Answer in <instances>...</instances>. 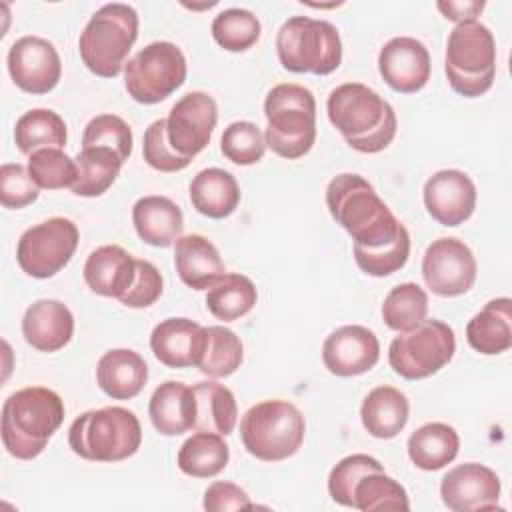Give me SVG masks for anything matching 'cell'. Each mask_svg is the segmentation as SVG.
<instances>
[{
	"label": "cell",
	"mask_w": 512,
	"mask_h": 512,
	"mask_svg": "<svg viewBox=\"0 0 512 512\" xmlns=\"http://www.w3.org/2000/svg\"><path fill=\"white\" fill-rule=\"evenodd\" d=\"M326 206L354 240V260L362 272L384 278L408 262L410 234L366 178L352 172L334 176L326 186Z\"/></svg>",
	"instance_id": "6da1fadb"
},
{
	"label": "cell",
	"mask_w": 512,
	"mask_h": 512,
	"mask_svg": "<svg viewBox=\"0 0 512 512\" xmlns=\"http://www.w3.org/2000/svg\"><path fill=\"white\" fill-rule=\"evenodd\" d=\"M326 112L332 126L356 152H382L396 136L398 120L394 108L362 82L336 86L328 94Z\"/></svg>",
	"instance_id": "7a4b0ae2"
},
{
	"label": "cell",
	"mask_w": 512,
	"mask_h": 512,
	"mask_svg": "<svg viewBox=\"0 0 512 512\" xmlns=\"http://www.w3.org/2000/svg\"><path fill=\"white\" fill-rule=\"evenodd\" d=\"M64 422L62 398L44 386L16 390L2 406V444L18 460L40 456Z\"/></svg>",
	"instance_id": "3957f363"
},
{
	"label": "cell",
	"mask_w": 512,
	"mask_h": 512,
	"mask_svg": "<svg viewBox=\"0 0 512 512\" xmlns=\"http://www.w3.org/2000/svg\"><path fill=\"white\" fill-rule=\"evenodd\" d=\"M266 146L286 160L302 158L316 140V98L300 84H276L264 100Z\"/></svg>",
	"instance_id": "277c9868"
},
{
	"label": "cell",
	"mask_w": 512,
	"mask_h": 512,
	"mask_svg": "<svg viewBox=\"0 0 512 512\" xmlns=\"http://www.w3.org/2000/svg\"><path fill=\"white\" fill-rule=\"evenodd\" d=\"M138 38V12L130 4L110 2L100 6L78 38L84 66L100 78H116Z\"/></svg>",
	"instance_id": "5b68a950"
},
{
	"label": "cell",
	"mask_w": 512,
	"mask_h": 512,
	"mask_svg": "<svg viewBox=\"0 0 512 512\" xmlns=\"http://www.w3.org/2000/svg\"><path fill=\"white\" fill-rule=\"evenodd\" d=\"M142 426L134 412L106 406L80 414L68 430L70 450L92 462H120L138 452Z\"/></svg>",
	"instance_id": "8992f818"
},
{
	"label": "cell",
	"mask_w": 512,
	"mask_h": 512,
	"mask_svg": "<svg viewBox=\"0 0 512 512\" xmlns=\"http://www.w3.org/2000/svg\"><path fill=\"white\" fill-rule=\"evenodd\" d=\"M444 70L460 96L486 94L496 76V42L490 28L478 20L456 24L448 34Z\"/></svg>",
	"instance_id": "52a82bcc"
},
{
	"label": "cell",
	"mask_w": 512,
	"mask_h": 512,
	"mask_svg": "<svg viewBox=\"0 0 512 512\" xmlns=\"http://www.w3.org/2000/svg\"><path fill=\"white\" fill-rule=\"evenodd\" d=\"M306 422L288 400H262L250 406L240 420V438L248 454L264 462H280L298 452Z\"/></svg>",
	"instance_id": "ba28073f"
},
{
	"label": "cell",
	"mask_w": 512,
	"mask_h": 512,
	"mask_svg": "<svg viewBox=\"0 0 512 512\" xmlns=\"http://www.w3.org/2000/svg\"><path fill=\"white\" fill-rule=\"evenodd\" d=\"M276 52L288 72L326 76L342 62V40L328 20L290 16L276 34Z\"/></svg>",
	"instance_id": "9c48e42d"
},
{
	"label": "cell",
	"mask_w": 512,
	"mask_h": 512,
	"mask_svg": "<svg viewBox=\"0 0 512 512\" xmlns=\"http://www.w3.org/2000/svg\"><path fill=\"white\" fill-rule=\"evenodd\" d=\"M456 352L454 330L434 318L400 332L388 346L390 368L406 380H422L444 368Z\"/></svg>",
	"instance_id": "30bf717a"
},
{
	"label": "cell",
	"mask_w": 512,
	"mask_h": 512,
	"mask_svg": "<svg viewBox=\"0 0 512 512\" xmlns=\"http://www.w3.org/2000/svg\"><path fill=\"white\" fill-rule=\"evenodd\" d=\"M186 56L166 40L150 42L124 66L128 96L140 104H158L174 94L186 80Z\"/></svg>",
	"instance_id": "8fae6325"
},
{
	"label": "cell",
	"mask_w": 512,
	"mask_h": 512,
	"mask_svg": "<svg viewBox=\"0 0 512 512\" xmlns=\"http://www.w3.org/2000/svg\"><path fill=\"white\" fill-rule=\"evenodd\" d=\"M78 240L80 232L70 218L54 216L34 224L18 240V266L32 278H52L72 260Z\"/></svg>",
	"instance_id": "7c38bea8"
},
{
	"label": "cell",
	"mask_w": 512,
	"mask_h": 512,
	"mask_svg": "<svg viewBox=\"0 0 512 512\" xmlns=\"http://www.w3.org/2000/svg\"><path fill=\"white\" fill-rule=\"evenodd\" d=\"M476 272L472 250L458 238H438L422 256V278L438 296L466 294L476 282Z\"/></svg>",
	"instance_id": "4fadbf2b"
},
{
	"label": "cell",
	"mask_w": 512,
	"mask_h": 512,
	"mask_svg": "<svg viewBox=\"0 0 512 512\" xmlns=\"http://www.w3.org/2000/svg\"><path fill=\"white\" fill-rule=\"evenodd\" d=\"M216 122V100L208 92H188L170 108L166 116L168 142L180 156L192 160L208 146Z\"/></svg>",
	"instance_id": "5bb4252c"
},
{
	"label": "cell",
	"mask_w": 512,
	"mask_h": 512,
	"mask_svg": "<svg viewBox=\"0 0 512 512\" xmlns=\"http://www.w3.org/2000/svg\"><path fill=\"white\" fill-rule=\"evenodd\" d=\"M12 82L28 94H48L62 76V62L54 44L42 36H22L8 50Z\"/></svg>",
	"instance_id": "9a60e30c"
},
{
	"label": "cell",
	"mask_w": 512,
	"mask_h": 512,
	"mask_svg": "<svg viewBox=\"0 0 512 512\" xmlns=\"http://www.w3.org/2000/svg\"><path fill=\"white\" fill-rule=\"evenodd\" d=\"M440 496L448 510L478 512L498 508L500 480L484 464H458L440 480Z\"/></svg>",
	"instance_id": "2e32d148"
},
{
	"label": "cell",
	"mask_w": 512,
	"mask_h": 512,
	"mask_svg": "<svg viewBox=\"0 0 512 512\" xmlns=\"http://www.w3.org/2000/svg\"><path fill=\"white\" fill-rule=\"evenodd\" d=\"M428 214L442 226L464 224L476 208V186L472 178L456 168L434 172L422 190Z\"/></svg>",
	"instance_id": "e0dca14e"
},
{
	"label": "cell",
	"mask_w": 512,
	"mask_h": 512,
	"mask_svg": "<svg viewBox=\"0 0 512 512\" xmlns=\"http://www.w3.org/2000/svg\"><path fill=\"white\" fill-rule=\"evenodd\" d=\"M430 70L428 48L412 36L390 38L378 52L380 76L400 94L422 90L430 80Z\"/></svg>",
	"instance_id": "ac0fdd59"
},
{
	"label": "cell",
	"mask_w": 512,
	"mask_h": 512,
	"mask_svg": "<svg viewBox=\"0 0 512 512\" xmlns=\"http://www.w3.org/2000/svg\"><path fill=\"white\" fill-rule=\"evenodd\" d=\"M380 342L372 330L360 324L340 326L322 344V362L334 376H358L376 366Z\"/></svg>",
	"instance_id": "d6986e66"
},
{
	"label": "cell",
	"mask_w": 512,
	"mask_h": 512,
	"mask_svg": "<svg viewBox=\"0 0 512 512\" xmlns=\"http://www.w3.org/2000/svg\"><path fill=\"white\" fill-rule=\"evenodd\" d=\"M150 348L168 368L198 366L206 348V328L188 318H166L154 326Z\"/></svg>",
	"instance_id": "ffe728a7"
},
{
	"label": "cell",
	"mask_w": 512,
	"mask_h": 512,
	"mask_svg": "<svg viewBox=\"0 0 512 512\" xmlns=\"http://www.w3.org/2000/svg\"><path fill=\"white\" fill-rule=\"evenodd\" d=\"M74 334V316L70 308L54 298H42L30 304L22 316L24 340L40 352L64 348Z\"/></svg>",
	"instance_id": "44dd1931"
},
{
	"label": "cell",
	"mask_w": 512,
	"mask_h": 512,
	"mask_svg": "<svg viewBox=\"0 0 512 512\" xmlns=\"http://www.w3.org/2000/svg\"><path fill=\"white\" fill-rule=\"evenodd\" d=\"M82 274L94 294L120 300L134 284L136 258H132V254L122 246L104 244L90 252Z\"/></svg>",
	"instance_id": "7402d4cb"
},
{
	"label": "cell",
	"mask_w": 512,
	"mask_h": 512,
	"mask_svg": "<svg viewBox=\"0 0 512 512\" xmlns=\"http://www.w3.org/2000/svg\"><path fill=\"white\" fill-rule=\"evenodd\" d=\"M174 266L194 290H208L226 274L218 248L202 234H186L174 242Z\"/></svg>",
	"instance_id": "603a6c76"
},
{
	"label": "cell",
	"mask_w": 512,
	"mask_h": 512,
	"mask_svg": "<svg viewBox=\"0 0 512 512\" xmlns=\"http://www.w3.org/2000/svg\"><path fill=\"white\" fill-rule=\"evenodd\" d=\"M132 222L138 236L156 248L172 246L184 230L180 206L168 196H142L132 206Z\"/></svg>",
	"instance_id": "cb8c5ba5"
},
{
	"label": "cell",
	"mask_w": 512,
	"mask_h": 512,
	"mask_svg": "<svg viewBox=\"0 0 512 512\" xmlns=\"http://www.w3.org/2000/svg\"><path fill=\"white\" fill-rule=\"evenodd\" d=\"M148 416L164 436H180L194 428L196 398L192 386L176 380L162 382L150 396Z\"/></svg>",
	"instance_id": "d4e9b609"
},
{
	"label": "cell",
	"mask_w": 512,
	"mask_h": 512,
	"mask_svg": "<svg viewBox=\"0 0 512 512\" xmlns=\"http://www.w3.org/2000/svg\"><path fill=\"white\" fill-rule=\"evenodd\" d=\"M148 380L144 358L130 348H112L96 364L100 390L114 400H130L142 392Z\"/></svg>",
	"instance_id": "484cf974"
},
{
	"label": "cell",
	"mask_w": 512,
	"mask_h": 512,
	"mask_svg": "<svg viewBox=\"0 0 512 512\" xmlns=\"http://www.w3.org/2000/svg\"><path fill=\"white\" fill-rule=\"evenodd\" d=\"M468 344L484 354H502L512 346V300L494 298L484 304L466 324Z\"/></svg>",
	"instance_id": "4316f807"
},
{
	"label": "cell",
	"mask_w": 512,
	"mask_h": 512,
	"mask_svg": "<svg viewBox=\"0 0 512 512\" xmlns=\"http://www.w3.org/2000/svg\"><path fill=\"white\" fill-rule=\"evenodd\" d=\"M410 416V404L404 392L394 386L372 388L360 406V420L374 438L388 440L398 436Z\"/></svg>",
	"instance_id": "83f0119b"
},
{
	"label": "cell",
	"mask_w": 512,
	"mask_h": 512,
	"mask_svg": "<svg viewBox=\"0 0 512 512\" xmlns=\"http://www.w3.org/2000/svg\"><path fill=\"white\" fill-rule=\"evenodd\" d=\"M190 202L202 216L220 220L238 208L240 186L228 170L206 168L190 182Z\"/></svg>",
	"instance_id": "f1b7e54d"
},
{
	"label": "cell",
	"mask_w": 512,
	"mask_h": 512,
	"mask_svg": "<svg viewBox=\"0 0 512 512\" xmlns=\"http://www.w3.org/2000/svg\"><path fill=\"white\" fill-rule=\"evenodd\" d=\"M406 448L416 468L434 472L458 456L460 436L444 422H428L410 434Z\"/></svg>",
	"instance_id": "f546056e"
},
{
	"label": "cell",
	"mask_w": 512,
	"mask_h": 512,
	"mask_svg": "<svg viewBox=\"0 0 512 512\" xmlns=\"http://www.w3.org/2000/svg\"><path fill=\"white\" fill-rule=\"evenodd\" d=\"M192 390L196 398L194 430L214 432L220 436L232 434L238 420V406L230 388L214 380H206L194 384Z\"/></svg>",
	"instance_id": "4dcf8cb0"
},
{
	"label": "cell",
	"mask_w": 512,
	"mask_h": 512,
	"mask_svg": "<svg viewBox=\"0 0 512 512\" xmlns=\"http://www.w3.org/2000/svg\"><path fill=\"white\" fill-rule=\"evenodd\" d=\"M230 460V448L220 434L198 430L178 450V468L192 478H212Z\"/></svg>",
	"instance_id": "1f68e13d"
},
{
	"label": "cell",
	"mask_w": 512,
	"mask_h": 512,
	"mask_svg": "<svg viewBox=\"0 0 512 512\" xmlns=\"http://www.w3.org/2000/svg\"><path fill=\"white\" fill-rule=\"evenodd\" d=\"M74 162L78 176L70 190L72 194L84 198L102 196L116 182L120 168L124 164L116 152L100 146L82 148Z\"/></svg>",
	"instance_id": "d6a6232c"
},
{
	"label": "cell",
	"mask_w": 512,
	"mask_h": 512,
	"mask_svg": "<svg viewBox=\"0 0 512 512\" xmlns=\"http://www.w3.org/2000/svg\"><path fill=\"white\" fill-rule=\"evenodd\" d=\"M66 136L64 118L48 108L24 112L14 126V142L18 150L28 156L40 148H64Z\"/></svg>",
	"instance_id": "836d02e7"
},
{
	"label": "cell",
	"mask_w": 512,
	"mask_h": 512,
	"mask_svg": "<svg viewBox=\"0 0 512 512\" xmlns=\"http://www.w3.org/2000/svg\"><path fill=\"white\" fill-rule=\"evenodd\" d=\"M258 300L254 282L238 272L224 274L206 294L208 312L224 322L238 320L246 316Z\"/></svg>",
	"instance_id": "e575fe53"
},
{
	"label": "cell",
	"mask_w": 512,
	"mask_h": 512,
	"mask_svg": "<svg viewBox=\"0 0 512 512\" xmlns=\"http://www.w3.org/2000/svg\"><path fill=\"white\" fill-rule=\"evenodd\" d=\"M428 314V294L416 282L394 286L382 304V320L390 330L406 332Z\"/></svg>",
	"instance_id": "d590c367"
},
{
	"label": "cell",
	"mask_w": 512,
	"mask_h": 512,
	"mask_svg": "<svg viewBox=\"0 0 512 512\" xmlns=\"http://www.w3.org/2000/svg\"><path fill=\"white\" fill-rule=\"evenodd\" d=\"M244 358L242 340L226 326L206 328V348L196 366L210 378H226L234 374Z\"/></svg>",
	"instance_id": "8d00e7d4"
},
{
	"label": "cell",
	"mask_w": 512,
	"mask_h": 512,
	"mask_svg": "<svg viewBox=\"0 0 512 512\" xmlns=\"http://www.w3.org/2000/svg\"><path fill=\"white\" fill-rule=\"evenodd\" d=\"M354 508L362 512L374 510H408L410 500L402 484L382 472L362 476L354 486Z\"/></svg>",
	"instance_id": "74e56055"
},
{
	"label": "cell",
	"mask_w": 512,
	"mask_h": 512,
	"mask_svg": "<svg viewBox=\"0 0 512 512\" xmlns=\"http://www.w3.org/2000/svg\"><path fill=\"white\" fill-rule=\"evenodd\" d=\"M260 20L246 8H226L212 20L216 44L228 52H244L260 40Z\"/></svg>",
	"instance_id": "f35d334b"
},
{
	"label": "cell",
	"mask_w": 512,
	"mask_h": 512,
	"mask_svg": "<svg viewBox=\"0 0 512 512\" xmlns=\"http://www.w3.org/2000/svg\"><path fill=\"white\" fill-rule=\"evenodd\" d=\"M28 172L38 188H72L78 176L76 162L62 148H40L28 156Z\"/></svg>",
	"instance_id": "ab89813d"
},
{
	"label": "cell",
	"mask_w": 512,
	"mask_h": 512,
	"mask_svg": "<svg viewBox=\"0 0 512 512\" xmlns=\"http://www.w3.org/2000/svg\"><path fill=\"white\" fill-rule=\"evenodd\" d=\"M220 150L230 162L238 166H250L262 160L266 152V140L254 122L236 120L224 128Z\"/></svg>",
	"instance_id": "60d3db41"
},
{
	"label": "cell",
	"mask_w": 512,
	"mask_h": 512,
	"mask_svg": "<svg viewBox=\"0 0 512 512\" xmlns=\"http://www.w3.org/2000/svg\"><path fill=\"white\" fill-rule=\"evenodd\" d=\"M384 466L368 454H350L342 458L328 476V492L332 500L340 506L354 508V486L356 482L370 474V472H382Z\"/></svg>",
	"instance_id": "b9f144b4"
},
{
	"label": "cell",
	"mask_w": 512,
	"mask_h": 512,
	"mask_svg": "<svg viewBox=\"0 0 512 512\" xmlns=\"http://www.w3.org/2000/svg\"><path fill=\"white\" fill-rule=\"evenodd\" d=\"M132 140V130L126 120L116 114H98L84 128L82 148H108L116 152L122 162H126L132 152Z\"/></svg>",
	"instance_id": "7bdbcfd3"
},
{
	"label": "cell",
	"mask_w": 512,
	"mask_h": 512,
	"mask_svg": "<svg viewBox=\"0 0 512 512\" xmlns=\"http://www.w3.org/2000/svg\"><path fill=\"white\" fill-rule=\"evenodd\" d=\"M142 156L146 164L158 172H178L192 162L170 146L166 136V118H158L146 128L142 140Z\"/></svg>",
	"instance_id": "ee69618b"
},
{
	"label": "cell",
	"mask_w": 512,
	"mask_h": 512,
	"mask_svg": "<svg viewBox=\"0 0 512 512\" xmlns=\"http://www.w3.org/2000/svg\"><path fill=\"white\" fill-rule=\"evenodd\" d=\"M40 188L24 164H2L0 168V202L4 208L20 210L38 200Z\"/></svg>",
	"instance_id": "f6af8a7d"
},
{
	"label": "cell",
	"mask_w": 512,
	"mask_h": 512,
	"mask_svg": "<svg viewBox=\"0 0 512 512\" xmlns=\"http://www.w3.org/2000/svg\"><path fill=\"white\" fill-rule=\"evenodd\" d=\"M162 294V276L158 268L148 260L136 258V278L130 290L120 298L128 308H148Z\"/></svg>",
	"instance_id": "bcb514c9"
},
{
	"label": "cell",
	"mask_w": 512,
	"mask_h": 512,
	"mask_svg": "<svg viewBox=\"0 0 512 512\" xmlns=\"http://www.w3.org/2000/svg\"><path fill=\"white\" fill-rule=\"evenodd\" d=\"M254 504L248 494L234 482H212L204 492V510L226 512V510H250Z\"/></svg>",
	"instance_id": "7dc6e473"
},
{
	"label": "cell",
	"mask_w": 512,
	"mask_h": 512,
	"mask_svg": "<svg viewBox=\"0 0 512 512\" xmlns=\"http://www.w3.org/2000/svg\"><path fill=\"white\" fill-rule=\"evenodd\" d=\"M484 6H486L484 0H448V2L436 4V8L444 14V18L456 24L476 20V16H480Z\"/></svg>",
	"instance_id": "c3c4849f"
}]
</instances>
